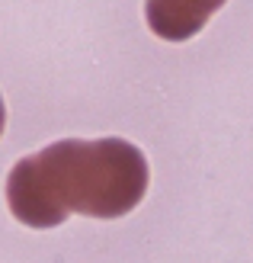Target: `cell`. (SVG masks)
<instances>
[{"label":"cell","instance_id":"6da1fadb","mask_svg":"<svg viewBox=\"0 0 253 263\" xmlns=\"http://www.w3.org/2000/svg\"><path fill=\"white\" fill-rule=\"evenodd\" d=\"M148 180V157L125 138H61L13 164L7 205L29 228H58L71 212L122 218L138 209Z\"/></svg>","mask_w":253,"mask_h":263},{"label":"cell","instance_id":"7a4b0ae2","mask_svg":"<svg viewBox=\"0 0 253 263\" xmlns=\"http://www.w3.org/2000/svg\"><path fill=\"white\" fill-rule=\"evenodd\" d=\"M228 0H144V20L164 42H186L205 29V23Z\"/></svg>","mask_w":253,"mask_h":263},{"label":"cell","instance_id":"3957f363","mask_svg":"<svg viewBox=\"0 0 253 263\" xmlns=\"http://www.w3.org/2000/svg\"><path fill=\"white\" fill-rule=\"evenodd\" d=\"M4 125H7V106H4V97H0V135H4Z\"/></svg>","mask_w":253,"mask_h":263}]
</instances>
